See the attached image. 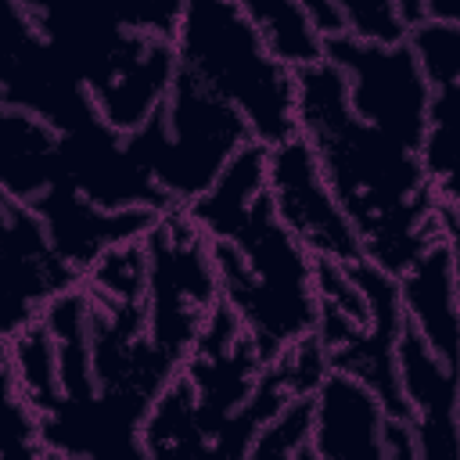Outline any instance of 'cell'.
I'll use <instances>...</instances> for the list:
<instances>
[{
  "mask_svg": "<svg viewBox=\"0 0 460 460\" xmlns=\"http://www.w3.org/2000/svg\"><path fill=\"white\" fill-rule=\"evenodd\" d=\"M270 198L284 226L305 244L313 259H359L363 244L334 201L320 162L302 133L270 147Z\"/></svg>",
  "mask_w": 460,
  "mask_h": 460,
  "instance_id": "cell-9",
  "label": "cell"
},
{
  "mask_svg": "<svg viewBox=\"0 0 460 460\" xmlns=\"http://www.w3.org/2000/svg\"><path fill=\"white\" fill-rule=\"evenodd\" d=\"M456 216H460V212H456Z\"/></svg>",
  "mask_w": 460,
  "mask_h": 460,
  "instance_id": "cell-31",
  "label": "cell"
},
{
  "mask_svg": "<svg viewBox=\"0 0 460 460\" xmlns=\"http://www.w3.org/2000/svg\"><path fill=\"white\" fill-rule=\"evenodd\" d=\"M410 43L431 83L420 162L438 201L460 212V25L428 18L413 29Z\"/></svg>",
  "mask_w": 460,
  "mask_h": 460,
  "instance_id": "cell-13",
  "label": "cell"
},
{
  "mask_svg": "<svg viewBox=\"0 0 460 460\" xmlns=\"http://www.w3.org/2000/svg\"><path fill=\"white\" fill-rule=\"evenodd\" d=\"M61 183L101 208H176L101 111L61 133Z\"/></svg>",
  "mask_w": 460,
  "mask_h": 460,
  "instance_id": "cell-10",
  "label": "cell"
},
{
  "mask_svg": "<svg viewBox=\"0 0 460 460\" xmlns=\"http://www.w3.org/2000/svg\"><path fill=\"white\" fill-rule=\"evenodd\" d=\"M237 7L284 65L302 68L323 58V32L298 0H237Z\"/></svg>",
  "mask_w": 460,
  "mask_h": 460,
  "instance_id": "cell-24",
  "label": "cell"
},
{
  "mask_svg": "<svg viewBox=\"0 0 460 460\" xmlns=\"http://www.w3.org/2000/svg\"><path fill=\"white\" fill-rule=\"evenodd\" d=\"M147 252V334L180 367L205 320L223 302L212 237L187 216L165 208L144 234Z\"/></svg>",
  "mask_w": 460,
  "mask_h": 460,
  "instance_id": "cell-6",
  "label": "cell"
},
{
  "mask_svg": "<svg viewBox=\"0 0 460 460\" xmlns=\"http://www.w3.org/2000/svg\"><path fill=\"white\" fill-rule=\"evenodd\" d=\"M442 234H446V248L453 259V280H456V295H460V216L446 205H442Z\"/></svg>",
  "mask_w": 460,
  "mask_h": 460,
  "instance_id": "cell-28",
  "label": "cell"
},
{
  "mask_svg": "<svg viewBox=\"0 0 460 460\" xmlns=\"http://www.w3.org/2000/svg\"><path fill=\"white\" fill-rule=\"evenodd\" d=\"M0 108L29 111L58 133L97 115L86 83L54 54L18 0H7L0 40Z\"/></svg>",
  "mask_w": 460,
  "mask_h": 460,
  "instance_id": "cell-8",
  "label": "cell"
},
{
  "mask_svg": "<svg viewBox=\"0 0 460 460\" xmlns=\"http://www.w3.org/2000/svg\"><path fill=\"white\" fill-rule=\"evenodd\" d=\"M4 226V338L43 320L47 305L79 288L83 273L54 248L47 226L25 201L0 198Z\"/></svg>",
  "mask_w": 460,
  "mask_h": 460,
  "instance_id": "cell-12",
  "label": "cell"
},
{
  "mask_svg": "<svg viewBox=\"0 0 460 460\" xmlns=\"http://www.w3.org/2000/svg\"><path fill=\"white\" fill-rule=\"evenodd\" d=\"M323 58L341 68L349 104L363 122L420 151L428 133L431 83L410 40L377 43L352 32H334L323 36Z\"/></svg>",
  "mask_w": 460,
  "mask_h": 460,
  "instance_id": "cell-7",
  "label": "cell"
},
{
  "mask_svg": "<svg viewBox=\"0 0 460 460\" xmlns=\"http://www.w3.org/2000/svg\"><path fill=\"white\" fill-rule=\"evenodd\" d=\"M144 456H201L208 453V431L201 420L198 395L183 370L158 392L144 417Z\"/></svg>",
  "mask_w": 460,
  "mask_h": 460,
  "instance_id": "cell-22",
  "label": "cell"
},
{
  "mask_svg": "<svg viewBox=\"0 0 460 460\" xmlns=\"http://www.w3.org/2000/svg\"><path fill=\"white\" fill-rule=\"evenodd\" d=\"M61 183V133L18 108H0V198L36 201Z\"/></svg>",
  "mask_w": 460,
  "mask_h": 460,
  "instance_id": "cell-19",
  "label": "cell"
},
{
  "mask_svg": "<svg viewBox=\"0 0 460 460\" xmlns=\"http://www.w3.org/2000/svg\"><path fill=\"white\" fill-rule=\"evenodd\" d=\"M176 61L201 86L234 104L252 137L266 147L298 133V79L284 65L237 0H183Z\"/></svg>",
  "mask_w": 460,
  "mask_h": 460,
  "instance_id": "cell-3",
  "label": "cell"
},
{
  "mask_svg": "<svg viewBox=\"0 0 460 460\" xmlns=\"http://www.w3.org/2000/svg\"><path fill=\"white\" fill-rule=\"evenodd\" d=\"M252 140L244 115L180 65L165 108L126 133L133 158L158 180L176 208L208 190L226 162Z\"/></svg>",
  "mask_w": 460,
  "mask_h": 460,
  "instance_id": "cell-5",
  "label": "cell"
},
{
  "mask_svg": "<svg viewBox=\"0 0 460 460\" xmlns=\"http://www.w3.org/2000/svg\"><path fill=\"white\" fill-rule=\"evenodd\" d=\"M176 43L172 40H151L122 72H115L108 83H101L90 97L97 111L122 133H133L151 115H158L169 101L172 79H176Z\"/></svg>",
  "mask_w": 460,
  "mask_h": 460,
  "instance_id": "cell-20",
  "label": "cell"
},
{
  "mask_svg": "<svg viewBox=\"0 0 460 460\" xmlns=\"http://www.w3.org/2000/svg\"><path fill=\"white\" fill-rule=\"evenodd\" d=\"M456 417H460V402H456Z\"/></svg>",
  "mask_w": 460,
  "mask_h": 460,
  "instance_id": "cell-30",
  "label": "cell"
},
{
  "mask_svg": "<svg viewBox=\"0 0 460 460\" xmlns=\"http://www.w3.org/2000/svg\"><path fill=\"white\" fill-rule=\"evenodd\" d=\"M399 385L417 435V456H460V370L442 363L406 320L399 334Z\"/></svg>",
  "mask_w": 460,
  "mask_h": 460,
  "instance_id": "cell-14",
  "label": "cell"
},
{
  "mask_svg": "<svg viewBox=\"0 0 460 460\" xmlns=\"http://www.w3.org/2000/svg\"><path fill=\"white\" fill-rule=\"evenodd\" d=\"M399 295L406 320L420 331L431 352L460 370V295H456L446 237L399 277Z\"/></svg>",
  "mask_w": 460,
  "mask_h": 460,
  "instance_id": "cell-18",
  "label": "cell"
},
{
  "mask_svg": "<svg viewBox=\"0 0 460 460\" xmlns=\"http://www.w3.org/2000/svg\"><path fill=\"white\" fill-rule=\"evenodd\" d=\"M29 208L47 226L54 248L79 273H86L104 252L140 241L162 216L151 208H101L65 183H54L50 190H43L36 201H29Z\"/></svg>",
  "mask_w": 460,
  "mask_h": 460,
  "instance_id": "cell-15",
  "label": "cell"
},
{
  "mask_svg": "<svg viewBox=\"0 0 460 460\" xmlns=\"http://www.w3.org/2000/svg\"><path fill=\"white\" fill-rule=\"evenodd\" d=\"M305 11H309V18L316 22V29L323 32V36H334V32H345V25H341V14H338V7H334V0H298Z\"/></svg>",
  "mask_w": 460,
  "mask_h": 460,
  "instance_id": "cell-27",
  "label": "cell"
},
{
  "mask_svg": "<svg viewBox=\"0 0 460 460\" xmlns=\"http://www.w3.org/2000/svg\"><path fill=\"white\" fill-rule=\"evenodd\" d=\"M406 323L399 277L367 255L338 262L316 259V338L331 370L367 381L388 417H406L399 385V334Z\"/></svg>",
  "mask_w": 460,
  "mask_h": 460,
  "instance_id": "cell-4",
  "label": "cell"
},
{
  "mask_svg": "<svg viewBox=\"0 0 460 460\" xmlns=\"http://www.w3.org/2000/svg\"><path fill=\"white\" fill-rule=\"evenodd\" d=\"M345 32L377 43L410 40L428 22V0H334Z\"/></svg>",
  "mask_w": 460,
  "mask_h": 460,
  "instance_id": "cell-25",
  "label": "cell"
},
{
  "mask_svg": "<svg viewBox=\"0 0 460 460\" xmlns=\"http://www.w3.org/2000/svg\"><path fill=\"white\" fill-rule=\"evenodd\" d=\"M4 381H11L36 413H43L58 402V395H61L58 345L43 320L4 338Z\"/></svg>",
  "mask_w": 460,
  "mask_h": 460,
  "instance_id": "cell-23",
  "label": "cell"
},
{
  "mask_svg": "<svg viewBox=\"0 0 460 460\" xmlns=\"http://www.w3.org/2000/svg\"><path fill=\"white\" fill-rule=\"evenodd\" d=\"M219 295L252 331L266 363L316 331V259L266 194L223 241H212Z\"/></svg>",
  "mask_w": 460,
  "mask_h": 460,
  "instance_id": "cell-2",
  "label": "cell"
},
{
  "mask_svg": "<svg viewBox=\"0 0 460 460\" xmlns=\"http://www.w3.org/2000/svg\"><path fill=\"white\" fill-rule=\"evenodd\" d=\"M198 395L201 420L208 431V453L212 438L223 431V424L244 410L252 392L259 388V377L266 370V356L255 345L252 331L241 323V316L219 302L212 316L205 320L198 341L190 345L183 367H180Z\"/></svg>",
  "mask_w": 460,
  "mask_h": 460,
  "instance_id": "cell-11",
  "label": "cell"
},
{
  "mask_svg": "<svg viewBox=\"0 0 460 460\" xmlns=\"http://www.w3.org/2000/svg\"><path fill=\"white\" fill-rule=\"evenodd\" d=\"M428 18L460 25V0H428Z\"/></svg>",
  "mask_w": 460,
  "mask_h": 460,
  "instance_id": "cell-29",
  "label": "cell"
},
{
  "mask_svg": "<svg viewBox=\"0 0 460 460\" xmlns=\"http://www.w3.org/2000/svg\"><path fill=\"white\" fill-rule=\"evenodd\" d=\"M298 133L309 140L320 172L349 216L363 255L402 277L442 234V201L424 172L420 151L363 122L334 61L295 68Z\"/></svg>",
  "mask_w": 460,
  "mask_h": 460,
  "instance_id": "cell-1",
  "label": "cell"
},
{
  "mask_svg": "<svg viewBox=\"0 0 460 460\" xmlns=\"http://www.w3.org/2000/svg\"><path fill=\"white\" fill-rule=\"evenodd\" d=\"M313 453L320 460H345V456H385V402L381 395L345 374L327 370L313 392Z\"/></svg>",
  "mask_w": 460,
  "mask_h": 460,
  "instance_id": "cell-17",
  "label": "cell"
},
{
  "mask_svg": "<svg viewBox=\"0 0 460 460\" xmlns=\"http://www.w3.org/2000/svg\"><path fill=\"white\" fill-rule=\"evenodd\" d=\"M327 370H331V363H327V352H323L316 331L309 338H302L298 345H291L288 352L273 356L259 377V388L244 402V410L234 413L223 424V431L212 438L208 456H252V442L262 431V424L273 420L295 399L313 395Z\"/></svg>",
  "mask_w": 460,
  "mask_h": 460,
  "instance_id": "cell-16",
  "label": "cell"
},
{
  "mask_svg": "<svg viewBox=\"0 0 460 460\" xmlns=\"http://www.w3.org/2000/svg\"><path fill=\"white\" fill-rule=\"evenodd\" d=\"M313 395L295 399L284 406L273 420L262 424V431L252 442V456H273V460H316L313 453Z\"/></svg>",
  "mask_w": 460,
  "mask_h": 460,
  "instance_id": "cell-26",
  "label": "cell"
},
{
  "mask_svg": "<svg viewBox=\"0 0 460 460\" xmlns=\"http://www.w3.org/2000/svg\"><path fill=\"white\" fill-rule=\"evenodd\" d=\"M266 194H270V147L252 140L226 162V169L212 180V187L201 190L183 208L212 241H223L252 216V208Z\"/></svg>",
  "mask_w": 460,
  "mask_h": 460,
  "instance_id": "cell-21",
  "label": "cell"
}]
</instances>
